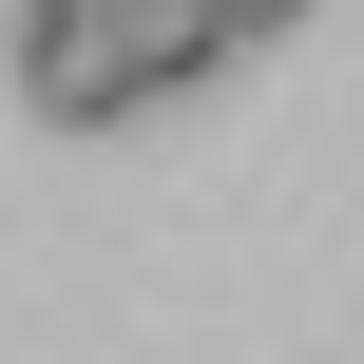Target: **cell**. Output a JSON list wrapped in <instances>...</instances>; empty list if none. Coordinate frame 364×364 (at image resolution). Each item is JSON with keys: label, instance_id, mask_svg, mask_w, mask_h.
<instances>
[{"label": "cell", "instance_id": "7a4b0ae2", "mask_svg": "<svg viewBox=\"0 0 364 364\" xmlns=\"http://www.w3.org/2000/svg\"><path fill=\"white\" fill-rule=\"evenodd\" d=\"M288 19H307V0H230V38H288Z\"/></svg>", "mask_w": 364, "mask_h": 364}, {"label": "cell", "instance_id": "6da1fadb", "mask_svg": "<svg viewBox=\"0 0 364 364\" xmlns=\"http://www.w3.org/2000/svg\"><path fill=\"white\" fill-rule=\"evenodd\" d=\"M19 96H38V134H115V115H154V58H134V19H19Z\"/></svg>", "mask_w": 364, "mask_h": 364}, {"label": "cell", "instance_id": "3957f363", "mask_svg": "<svg viewBox=\"0 0 364 364\" xmlns=\"http://www.w3.org/2000/svg\"><path fill=\"white\" fill-rule=\"evenodd\" d=\"M19 19H115V0H19Z\"/></svg>", "mask_w": 364, "mask_h": 364}]
</instances>
